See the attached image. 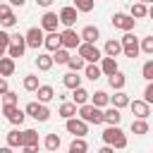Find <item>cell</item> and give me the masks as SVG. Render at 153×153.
<instances>
[{"label":"cell","instance_id":"6da1fadb","mask_svg":"<svg viewBox=\"0 0 153 153\" xmlns=\"http://www.w3.org/2000/svg\"><path fill=\"white\" fill-rule=\"evenodd\" d=\"M103 141L105 143H110V146H115V148H127V134L120 129V124H108L105 127V131H103Z\"/></svg>","mask_w":153,"mask_h":153},{"label":"cell","instance_id":"7a4b0ae2","mask_svg":"<svg viewBox=\"0 0 153 153\" xmlns=\"http://www.w3.org/2000/svg\"><path fill=\"white\" fill-rule=\"evenodd\" d=\"M79 117L86 120L88 124H103V122H105V120H103V108H98V105H93V103L79 105Z\"/></svg>","mask_w":153,"mask_h":153},{"label":"cell","instance_id":"3957f363","mask_svg":"<svg viewBox=\"0 0 153 153\" xmlns=\"http://www.w3.org/2000/svg\"><path fill=\"white\" fill-rule=\"evenodd\" d=\"M120 41H122V55H124V57H131V60H134V57L141 53V43H139V38H136L131 31H124V36H122Z\"/></svg>","mask_w":153,"mask_h":153},{"label":"cell","instance_id":"277c9868","mask_svg":"<svg viewBox=\"0 0 153 153\" xmlns=\"http://www.w3.org/2000/svg\"><path fill=\"white\" fill-rule=\"evenodd\" d=\"M76 53H79L86 62H100V60H103V50H100L96 43H86V41H81L79 48H76Z\"/></svg>","mask_w":153,"mask_h":153},{"label":"cell","instance_id":"5b68a950","mask_svg":"<svg viewBox=\"0 0 153 153\" xmlns=\"http://www.w3.org/2000/svg\"><path fill=\"white\" fill-rule=\"evenodd\" d=\"M65 129H67L72 136H86V134H88V122L81 120V117L76 115V117L65 120Z\"/></svg>","mask_w":153,"mask_h":153},{"label":"cell","instance_id":"8992f818","mask_svg":"<svg viewBox=\"0 0 153 153\" xmlns=\"http://www.w3.org/2000/svg\"><path fill=\"white\" fill-rule=\"evenodd\" d=\"M26 45L31 48V50H38V48H43V41H45V31L41 29V26H31L26 33Z\"/></svg>","mask_w":153,"mask_h":153},{"label":"cell","instance_id":"52a82bcc","mask_svg":"<svg viewBox=\"0 0 153 153\" xmlns=\"http://www.w3.org/2000/svg\"><path fill=\"white\" fill-rule=\"evenodd\" d=\"M110 22H112L115 29H122V31H131V29L136 26V19H134L131 14H127V12H115Z\"/></svg>","mask_w":153,"mask_h":153},{"label":"cell","instance_id":"ba28073f","mask_svg":"<svg viewBox=\"0 0 153 153\" xmlns=\"http://www.w3.org/2000/svg\"><path fill=\"white\" fill-rule=\"evenodd\" d=\"M60 38H62V45L69 50L79 48V43H81V33H76L72 26H65V31H60Z\"/></svg>","mask_w":153,"mask_h":153},{"label":"cell","instance_id":"9c48e42d","mask_svg":"<svg viewBox=\"0 0 153 153\" xmlns=\"http://www.w3.org/2000/svg\"><path fill=\"white\" fill-rule=\"evenodd\" d=\"M22 131H24L22 151H24V153H33V151H38V131H36V129H22Z\"/></svg>","mask_w":153,"mask_h":153},{"label":"cell","instance_id":"30bf717a","mask_svg":"<svg viewBox=\"0 0 153 153\" xmlns=\"http://www.w3.org/2000/svg\"><path fill=\"white\" fill-rule=\"evenodd\" d=\"M129 110L134 112V117H143V120H148V115H151V103L148 100H129Z\"/></svg>","mask_w":153,"mask_h":153},{"label":"cell","instance_id":"8fae6325","mask_svg":"<svg viewBox=\"0 0 153 153\" xmlns=\"http://www.w3.org/2000/svg\"><path fill=\"white\" fill-rule=\"evenodd\" d=\"M76 14H79V10H76L74 5L62 7V10H60V24H62V26H74V24H76Z\"/></svg>","mask_w":153,"mask_h":153},{"label":"cell","instance_id":"7c38bea8","mask_svg":"<svg viewBox=\"0 0 153 153\" xmlns=\"http://www.w3.org/2000/svg\"><path fill=\"white\" fill-rule=\"evenodd\" d=\"M57 24H60V14L57 12H45L41 17V29L43 31H57Z\"/></svg>","mask_w":153,"mask_h":153},{"label":"cell","instance_id":"4fadbf2b","mask_svg":"<svg viewBox=\"0 0 153 153\" xmlns=\"http://www.w3.org/2000/svg\"><path fill=\"white\" fill-rule=\"evenodd\" d=\"M5 139H7V146H10V148H22V143H24V131H22V129H10V131L5 134Z\"/></svg>","mask_w":153,"mask_h":153},{"label":"cell","instance_id":"5bb4252c","mask_svg":"<svg viewBox=\"0 0 153 153\" xmlns=\"http://www.w3.org/2000/svg\"><path fill=\"white\" fill-rule=\"evenodd\" d=\"M62 45V38H60V33L57 31H45V41H43V48H48L50 53L53 50H57Z\"/></svg>","mask_w":153,"mask_h":153},{"label":"cell","instance_id":"9a60e30c","mask_svg":"<svg viewBox=\"0 0 153 153\" xmlns=\"http://www.w3.org/2000/svg\"><path fill=\"white\" fill-rule=\"evenodd\" d=\"M57 115H60L62 120H69V117H76V115H79V105H76L74 100H72V103H67V100H65V103L60 105V110H57Z\"/></svg>","mask_w":153,"mask_h":153},{"label":"cell","instance_id":"2e32d148","mask_svg":"<svg viewBox=\"0 0 153 153\" xmlns=\"http://www.w3.org/2000/svg\"><path fill=\"white\" fill-rule=\"evenodd\" d=\"M103 55L120 57V55H122V41H117V38H110V41L105 43V48H103Z\"/></svg>","mask_w":153,"mask_h":153},{"label":"cell","instance_id":"e0dca14e","mask_svg":"<svg viewBox=\"0 0 153 153\" xmlns=\"http://www.w3.org/2000/svg\"><path fill=\"white\" fill-rule=\"evenodd\" d=\"M26 41H10V48H7V55L10 57H24V50H26Z\"/></svg>","mask_w":153,"mask_h":153},{"label":"cell","instance_id":"ac0fdd59","mask_svg":"<svg viewBox=\"0 0 153 153\" xmlns=\"http://www.w3.org/2000/svg\"><path fill=\"white\" fill-rule=\"evenodd\" d=\"M84 76H86V79H91V81H98V79L103 76L100 65H98V62H86V67H84Z\"/></svg>","mask_w":153,"mask_h":153},{"label":"cell","instance_id":"d6986e66","mask_svg":"<svg viewBox=\"0 0 153 153\" xmlns=\"http://www.w3.org/2000/svg\"><path fill=\"white\" fill-rule=\"evenodd\" d=\"M14 69H17L14 57L2 55V57H0V74H2V76H12V74H14Z\"/></svg>","mask_w":153,"mask_h":153},{"label":"cell","instance_id":"ffe728a7","mask_svg":"<svg viewBox=\"0 0 153 153\" xmlns=\"http://www.w3.org/2000/svg\"><path fill=\"white\" fill-rule=\"evenodd\" d=\"M98 38H100V31H98V26L88 24V26H84V29H81V41H86V43H96Z\"/></svg>","mask_w":153,"mask_h":153},{"label":"cell","instance_id":"44dd1931","mask_svg":"<svg viewBox=\"0 0 153 153\" xmlns=\"http://www.w3.org/2000/svg\"><path fill=\"white\" fill-rule=\"evenodd\" d=\"M100 69H103V74L105 76H110V74H115L120 67H117V57H110V55H105L103 60H100Z\"/></svg>","mask_w":153,"mask_h":153},{"label":"cell","instance_id":"7402d4cb","mask_svg":"<svg viewBox=\"0 0 153 153\" xmlns=\"http://www.w3.org/2000/svg\"><path fill=\"white\" fill-rule=\"evenodd\" d=\"M36 96H38V100H41V103H50V100L55 98V88H53V86H48V84H41V86L36 88Z\"/></svg>","mask_w":153,"mask_h":153},{"label":"cell","instance_id":"603a6c76","mask_svg":"<svg viewBox=\"0 0 153 153\" xmlns=\"http://www.w3.org/2000/svg\"><path fill=\"white\" fill-rule=\"evenodd\" d=\"M103 120H105V124H120V122H122V115H120V108H115V105H110L108 110H103Z\"/></svg>","mask_w":153,"mask_h":153},{"label":"cell","instance_id":"cb8c5ba5","mask_svg":"<svg viewBox=\"0 0 153 153\" xmlns=\"http://www.w3.org/2000/svg\"><path fill=\"white\" fill-rule=\"evenodd\" d=\"M72 100H74L76 105H84V103L91 100V93H88L84 86H76V88H72Z\"/></svg>","mask_w":153,"mask_h":153},{"label":"cell","instance_id":"d4e9b609","mask_svg":"<svg viewBox=\"0 0 153 153\" xmlns=\"http://www.w3.org/2000/svg\"><path fill=\"white\" fill-rule=\"evenodd\" d=\"M110 105H115V108H129V96L120 88V91H115V96H110Z\"/></svg>","mask_w":153,"mask_h":153},{"label":"cell","instance_id":"484cf974","mask_svg":"<svg viewBox=\"0 0 153 153\" xmlns=\"http://www.w3.org/2000/svg\"><path fill=\"white\" fill-rule=\"evenodd\" d=\"M53 65H55L53 55H48V53H38V57H36V67H38L41 72H48Z\"/></svg>","mask_w":153,"mask_h":153},{"label":"cell","instance_id":"4316f807","mask_svg":"<svg viewBox=\"0 0 153 153\" xmlns=\"http://www.w3.org/2000/svg\"><path fill=\"white\" fill-rule=\"evenodd\" d=\"M62 84H65V88H76V86H81V76H79V72H67L65 76H62Z\"/></svg>","mask_w":153,"mask_h":153},{"label":"cell","instance_id":"83f0119b","mask_svg":"<svg viewBox=\"0 0 153 153\" xmlns=\"http://www.w3.org/2000/svg\"><path fill=\"white\" fill-rule=\"evenodd\" d=\"M131 134H136V136H143V134H148V122L143 120V117H136V120H131Z\"/></svg>","mask_w":153,"mask_h":153},{"label":"cell","instance_id":"f1b7e54d","mask_svg":"<svg viewBox=\"0 0 153 153\" xmlns=\"http://www.w3.org/2000/svg\"><path fill=\"white\" fill-rule=\"evenodd\" d=\"M108 81H110V86L115 88V91H120V88H124V84H127V76H124V72H115V74H110L108 76Z\"/></svg>","mask_w":153,"mask_h":153},{"label":"cell","instance_id":"f546056e","mask_svg":"<svg viewBox=\"0 0 153 153\" xmlns=\"http://www.w3.org/2000/svg\"><path fill=\"white\" fill-rule=\"evenodd\" d=\"M134 19H143V17H148V7H146V2H141V0H136L134 5H131V12H129Z\"/></svg>","mask_w":153,"mask_h":153},{"label":"cell","instance_id":"4dcf8cb0","mask_svg":"<svg viewBox=\"0 0 153 153\" xmlns=\"http://www.w3.org/2000/svg\"><path fill=\"white\" fill-rule=\"evenodd\" d=\"M69 57H72V55H69V48H65V45H60L57 50H53V60H55L57 65H67Z\"/></svg>","mask_w":153,"mask_h":153},{"label":"cell","instance_id":"1f68e13d","mask_svg":"<svg viewBox=\"0 0 153 153\" xmlns=\"http://www.w3.org/2000/svg\"><path fill=\"white\" fill-rule=\"evenodd\" d=\"M91 103L98 105V108H108L110 105V96L105 91H96V93H91Z\"/></svg>","mask_w":153,"mask_h":153},{"label":"cell","instance_id":"d6a6232c","mask_svg":"<svg viewBox=\"0 0 153 153\" xmlns=\"http://www.w3.org/2000/svg\"><path fill=\"white\" fill-rule=\"evenodd\" d=\"M88 143L84 141V136H74V141L69 143V153H86Z\"/></svg>","mask_w":153,"mask_h":153},{"label":"cell","instance_id":"836d02e7","mask_svg":"<svg viewBox=\"0 0 153 153\" xmlns=\"http://www.w3.org/2000/svg\"><path fill=\"white\" fill-rule=\"evenodd\" d=\"M67 67H69L72 72H81V69L86 67V60H84V57H81V55L76 53V55H72V57H69V62H67Z\"/></svg>","mask_w":153,"mask_h":153},{"label":"cell","instance_id":"e575fe53","mask_svg":"<svg viewBox=\"0 0 153 153\" xmlns=\"http://www.w3.org/2000/svg\"><path fill=\"white\" fill-rule=\"evenodd\" d=\"M43 148H45V151H57V148H60V136H57V134H45Z\"/></svg>","mask_w":153,"mask_h":153},{"label":"cell","instance_id":"d590c367","mask_svg":"<svg viewBox=\"0 0 153 153\" xmlns=\"http://www.w3.org/2000/svg\"><path fill=\"white\" fill-rule=\"evenodd\" d=\"M38 86H41V84H38V76H36V74H26V76H24V88H26V91H33V93H36Z\"/></svg>","mask_w":153,"mask_h":153},{"label":"cell","instance_id":"8d00e7d4","mask_svg":"<svg viewBox=\"0 0 153 153\" xmlns=\"http://www.w3.org/2000/svg\"><path fill=\"white\" fill-rule=\"evenodd\" d=\"M10 41H12V33H7V31H0V57H2V55H7Z\"/></svg>","mask_w":153,"mask_h":153},{"label":"cell","instance_id":"74e56055","mask_svg":"<svg viewBox=\"0 0 153 153\" xmlns=\"http://www.w3.org/2000/svg\"><path fill=\"white\" fill-rule=\"evenodd\" d=\"M74 7L79 12H91L96 7V0H74Z\"/></svg>","mask_w":153,"mask_h":153},{"label":"cell","instance_id":"f35d334b","mask_svg":"<svg viewBox=\"0 0 153 153\" xmlns=\"http://www.w3.org/2000/svg\"><path fill=\"white\" fill-rule=\"evenodd\" d=\"M24 120H26V110H22V108H17V112L10 117V122H12L14 127H22V124H24Z\"/></svg>","mask_w":153,"mask_h":153},{"label":"cell","instance_id":"ab89813d","mask_svg":"<svg viewBox=\"0 0 153 153\" xmlns=\"http://www.w3.org/2000/svg\"><path fill=\"white\" fill-rule=\"evenodd\" d=\"M141 76L146 81H153V60H146L143 67H141Z\"/></svg>","mask_w":153,"mask_h":153},{"label":"cell","instance_id":"60d3db41","mask_svg":"<svg viewBox=\"0 0 153 153\" xmlns=\"http://www.w3.org/2000/svg\"><path fill=\"white\" fill-rule=\"evenodd\" d=\"M141 53H146V55H153V36H146V38H141Z\"/></svg>","mask_w":153,"mask_h":153},{"label":"cell","instance_id":"b9f144b4","mask_svg":"<svg viewBox=\"0 0 153 153\" xmlns=\"http://www.w3.org/2000/svg\"><path fill=\"white\" fill-rule=\"evenodd\" d=\"M0 24H2V29H12V26L17 24V17H14V12H10L7 17H2V19H0Z\"/></svg>","mask_w":153,"mask_h":153},{"label":"cell","instance_id":"7bdbcfd3","mask_svg":"<svg viewBox=\"0 0 153 153\" xmlns=\"http://www.w3.org/2000/svg\"><path fill=\"white\" fill-rule=\"evenodd\" d=\"M2 103H12V105H17V103H19V96H17L14 91H5V93H2Z\"/></svg>","mask_w":153,"mask_h":153},{"label":"cell","instance_id":"ee69618b","mask_svg":"<svg viewBox=\"0 0 153 153\" xmlns=\"http://www.w3.org/2000/svg\"><path fill=\"white\" fill-rule=\"evenodd\" d=\"M143 100L153 103V81H148V84H146V88H143Z\"/></svg>","mask_w":153,"mask_h":153},{"label":"cell","instance_id":"f6af8a7d","mask_svg":"<svg viewBox=\"0 0 153 153\" xmlns=\"http://www.w3.org/2000/svg\"><path fill=\"white\" fill-rule=\"evenodd\" d=\"M10 12H12V5H10V2H0V19L7 17Z\"/></svg>","mask_w":153,"mask_h":153},{"label":"cell","instance_id":"bcb514c9","mask_svg":"<svg viewBox=\"0 0 153 153\" xmlns=\"http://www.w3.org/2000/svg\"><path fill=\"white\" fill-rule=\"evenodd\" d=\"M5 91H10V84H7V76H2V74H0V96H2Z\"/></svg>","mask_w":153,"mask_h":153},{"label":"cell","instance_id":"7dc6e473","mask_svg":"<svg viewBox=\"0 0 153 153\" xmlns=\"http://www.w3.org/2000/svg\"><path fill=\"white\" fill-rule=\"evenodd\" d=\"M53 2H55V0H36V5H38V7H50Z\"/></svg>","mask_w":153,"mask_h":153},{"label":"cell","instance_id":"c3c4849f","mask_svg":"<svg viewBox=\"0 0 153 153\" xmlns=\"http://www.w3.org/2000/svg\"><path fill=\"white\" fill-rule=\"evenodd\" d=\"M7 2H10L12 7H24V2H26V0H7Z\"/></svg>","mask_w":153,"mask_h":153},{"label":"cell","instance_id":"681fc988","mask_svg":"<svg viewBox=\"0 0 153 153\" xmlns=\"http://www.w3.org/2000/svg\"><path fill=\"white\" fill-rule=\"evenodd\" d=\"M112 151H115V146H110V143H105V146L100 148V153H112Z\"/></svg>","mask_w":153,"mask_h":153},{"label":"cell","instance_id":"f907efd6","mask_svg":"<svg viewBox=\"0 0 153 153\" xmlns=\"http://www.w3.org/2000/svg\"><path fill=\"white\" fill-rule=\"evenodd\" d=\"M141 2H151V0H141Z\"/></svg>","mask_w":153,"mask_h":153},{"label":"cell","instance_id":"816d5d0a","mask_svg":"<svg viewBox=\"0 0 153 153\" xmlns=\"http://www.w3.org/2000/svg\"><path fill=\"white\" fill-rule=\"evenodd\" d=\"M151 5H153V0H151Z\"/></svg>","mask_w":153,"mask_h":153},{"label":"cell","instance_id":"f5cc1de1","mask_svg":"<svg viewBox=\"0 0 153 153\" xmlns=\"http://www.w3.org/2000/svg\"><path fill=\"white\" fill-rule=\"evenodd\" d=\"M0 100H2V96H0Z\"/></svg>","mask_w":153,"mask_h":153},{"label":"cell","instance_id":"db71d44e","mask_svg":"<svg viewBox=\"0 0 153 153\" xmlns=\"http://www.w3.org/2000/svg\"><path fill=\"white\" fill-rule=\"evenodd\" d=\"M0 2H2V0H0Z\"/></svg>","mask_w":153,"mask_h":153}]
</instances>
